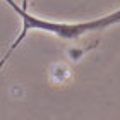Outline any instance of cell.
I'll return each mask as SVG.
<instances>
[{
  "label": "cell",
  "instance_id": "1",
  "mask_svg": "<svg viewBox=\"0 0 120 120\" xmlns=\"http://www.w3.org/2000/svg\"><path fill=\"white\" fill-rule=\"evenodd\" d=\"M4 2L19 15L22 26H21V31H19L17 38L14 40V43L10 45L7 53L0 60V70L4 69V65L9 62L10 55L19 48V45L24 41V38L28 36L31 31L46 33V34H53L55 38H58L60 41L75 43V41L82 40V38L88 36V34H100V33H103L105 29L112 28V26L120 24V9L115 10V12L106 14V15H101V17H96L93 21H82V22H58V21H48V19H43V17H36V15L28 12V9L17 5L14 0H4Z\"/></svg>",
  "mask_w": 120,
  "mask_h": 120
},
{
  "label": "cell",
  "instance_id": "2",
  "mask_svg": "<svg viewBox=\"0 0 120 120\" xmlns=\"http://www.w3.org/2000/svg\"><path fill=\"white\" fill-rule=\"evenodd\" d=\"M21 7H24V9H28V0H22V5Z\"/></svg>",
  "mask_w": 120,
  "mask_h": 120
}]
</instances>
